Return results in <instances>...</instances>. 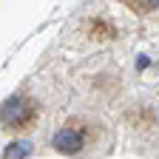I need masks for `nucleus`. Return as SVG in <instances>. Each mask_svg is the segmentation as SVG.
Segmentation results:
<instances>
[{"instance_id": "obj_3", "label": "nucleus", "mask_w": 159, "mask_h": 159, "mask_svg": "<svg viewBox=\"0 0 159 159\" xmlns=\"http://www.w3.org/2000/svg\"><path fill=\"white\" fill-rule=\"evenodd\" d=\"M29 153H31V142H14V145H9V148L3 151L6 159H23V156H29Z\"/></svg>"}, {"instance_id": "obj_2", "label": "nucleus", "mask_w": 159, "mask_h": 159, "mask_svg": "<svg viewBox=\"0 0 159 159\" xmlns=\"http://www.w3.org/2000/svg\"><path fill=\"white\" fill-rule=\"evenodd\" d=\"M34 119V105L26 97H11L0 105V122L6 128H26Z\"/></svg>"}, {"instance_id": "obj_1", "label": "nucleus", "mask_w": 159, "mask_h": 159, "mask_svg": "<svg viewBox=\"0 0 159 159\" xmlns=\"http://www.w3.org/2000/svg\"><path fill=\"white\" fill-rule=\"evenodd\" d=\"M102 125L94 122V119H83V116H74L51 136V145L60 153H85L91 148H97L102 142Z\"/></svg>"}, {"instance_id": "obj_4", "label": "nucleus", "mask_w": 159, "mask_h": 159, "mask_svg": "<svg viewBox=\"0 0 159 159\" xmlns=\"http://www.w3.org/2000/svg\"><path fill=\"white\" fill-rule=\"evenodd\" d=\"M128 6H131V9H136V11H153L159 3H156V0H151V3H134V0H131Z\"/></svg>"}]
</instances>
